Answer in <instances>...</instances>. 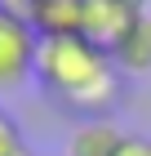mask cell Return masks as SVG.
Returning a JSON list of instances; mask_svg holds the SVG:
<instances>
[{
    "mask_svg": "<svg viewBox=\"0 0 151 156\" xmlns=\"http://www.w3.org/2000/svg\"><path fill=\"white\" fill-rule=\"evenodd\" d=\"M36 80L84 120L111 116V107L120 103V72L111 54H102L84 36H45L36 54Z\"/></svg>",
    "mask_w": 151,
    "mask_h": 156,
    "instance_id": "6da1fadb",
    "label": "cell"
},
{
    "mask_svg": "<svg viewBox=\"0 0 151 156\" xmlns=\"http://www.w3.org/2000/svg\"><path fill=\"white\" fill-rule=\"evenodd\" d=\"M36 54H40V36L27 18L0 9V94L22 89L36 76Z\"/></svg>",
    "mask_w": 151,
    "mask_h": 156,
    "instance_id": "7a4b0ae2",
    "label": "cell"
},
{
    "mask_svg": "<svg viewBox=\"0 0 151 156\" xmlns=\"http://www.w3.org/2000/svg\"><path fill=\"white\" fill-rule=\"evenodd\" d=\"M133 23H138V9H129L125 0H84L80 9V36L102 54H111Z\"/></svg>",
    "mask_w": 151,
    "mask_h": 156,
    "instance_id": "3957f363",
    "label": "cell"
},
{
    "mask_svg": "<svg viewBox=\"0 0 151 156\" xmlns=\"http://www.w3.org/2000/svg\"><path fill=\"white\" fill-rule=\"evenodd\" d=\"M120 143H125V129H120L111 116H93V120H80L76 129L67 134V156H116Z\"/></svg>",
    "mask_w": 151,
    "mask_h": 156,
    "instance_id": "277c9868",
    "label": "cell"
},
{
    "mask_svg": "<svg viewBox=\"0 0 151 156\" xmlns=\"http://www.w3.org/2000/svg\"><path fill=\"white\" fill-rule=\"evenodd\" d=\"M80 9L84 0H36L31 5V27L36 36H80Z\"/></svg>",
    "mask_w": 151,
    "mask_h": 156,
    "instance_id": "5b68a950",
    "label": "cell"
},
{
    "mask_svg": "<svg viewBox=\"0 0 151 156\" xmlns=\"http://www.w3.org/2000/svg\"><path fill=\"white\" fill-rule=\"evenodd\" d=\"M111 62H116V72H129V76L151 72V13H138V23L129 27L125 40L111 49Z\"/></svg>",
    "mask_w": 151,
    "mask_h": 156,
    "instance_id": "8992f818",
    "label": "cell"
},
{
    "mask_svg": "<svg viewBox=\"0 0 151 156\" xmlns=\"http://www.w3.org/2000/svg\"><path fill=\"white\" fill-rule=\"evenodd\" d=\"M0 156H31L22 129H18V120H13L5 107H0Z\"/></svg>",
    "mask_w": 151,
    "mask_h": 156,
    "instance_id": "52a82bcc",
    "label": "cell"
},
{
    "mask_svg": "<svg viewBox=\"0 0 151 156\" xmlns=\"http://www.w3.org/2000/svg\"><path fill=\"white\" fill-rule=\"evenodd\" d=\"M116 156H151V138H142V134H125V143H120Z\"/></svg>",
    "mask_w": 151,
    "mask_h": 156,
    "instance_id": "ba28073f",
    "label": "cell"
},
{
    "mask_svg": "<svg viewBox=\"0 0 151 156\" xmlns=\"http://www.w3.org/2000/svg\"><path fill=\"white\" fill-rule=\"evenodd\" d=\"M125 5H129V9H138V13H147V5H151V0H125Z\"/></svg>",
    "mask_w": 151,
    "mask_h": 156,
    "instance_id": "9c48e42d",
    "label": "cell"
}]
</instances>
